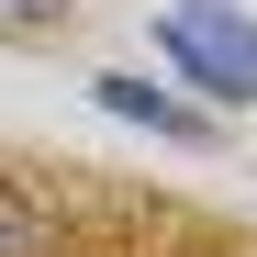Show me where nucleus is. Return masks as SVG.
<instances>
[{
  "mask_svg": "<svg viewBox=\"0 0 257 257\" xmlns=\"http://www.w3.org/2000/svg\"><path fill=\"white\" fill-rule=\"evenodd\" d=\"M157 56L212 101H257V23L224 0H168L157 12Z\"/></svg>",
  "mask_w": 257,
  "mask_h": 257,
  "instance_id": "f257e3e1",
  "label": "nucleus"
},
{
  "mask_svg": "<svg viewBox=\"0 0 257 257\" xmlns=\"http://www.w3.org/2000/svg\"><path fill=\"white\" fill-rule=\"evenodd\" d=\"M101 90V112H123V123H146V135H168V146H212V123L190 112V101H168L157 78H90Z\"/></svg>",
  "mask_w": 257,
  "mask_h": 257,
  "instance_id": "f03ea898",
  "label": "nucleus"
},
{
  "mask_svg": "<svg viewBox=\"0 0 257 257\" xmlns=\"http://www.w3.org/2000/svg\"><path fill=\"white\" fill-rule=\"evenodd\" d=\"M56 246H67V235H56V212L34 201V190L0 179V257H56Z\"/></svg>",
  "mask_w": 257,
  "mask_h": 257,
  "instance_id": "7ed1b4c3",
  "label": "nucleus"
},
{
  "mask_svg": "<svg viewBox=\"0 0 257 257\" xmlns=\"http://www.w3.org/2000/svg\"><path fill=\"white\" fill-rule=\"evenodd\" d=\"M12 12H67V0H12Z\"/></svg>",
  "mask_w": 257,
  "mask_h": 257,
  "instance_id": "20e7f679",
  "label": "nucleus"
}]
</instances>
